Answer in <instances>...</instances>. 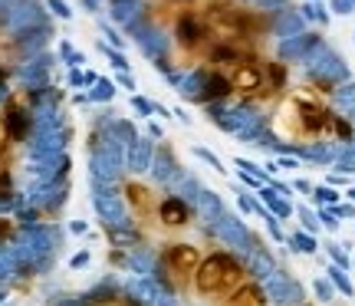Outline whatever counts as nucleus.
<instances>
[{
  "mask_svg": "<svg viewBox=\"0 0 355 306\" xmlns=\"http://www.w3.org/2000/svg\"><path fill=\"white\" fill-rule=\"evenodd\" d=\"M241 283H247V267H243L241 260L230 254V250H211L207 257H201L191 287L201 296H227Z\"/></svg>",
  "mask_w": 355,
  "mask_h": 306,
  "instance_id": "1",
  "label": "nucleus"
},
{
  "mask_svg": "<svg viewBox=\"0 0 355 306\" xmlns=\"http://www.w3.org/2000/svg\"><path fill=\"white\" fill-rule=\"evenodd\" d=\"M279 119L290 122V128H286L290 139H319V135H326L332 128V122H336V115H332L326 105H319V102H313V99H303V96H296V99L286 102Z\"/></svg>",
  "mask_w": 355,
  "mask_h": 306,
  "instance_id": "2",
  "label": "nucleus"
},
{
  "mask_svg": "<svg viewBox=\"0 0 355 306\" xmlns=\"http://www.w3.org/2000/svg\"><path fill=\"white\" fill-rule=\"evenodd\" d=\"M198 264H201V250L194 244H165L155 270H158V280L165 283L171 294H181L191 287Z\"/></svg>",
  "mask_w": 355,
  "mask_h": 306,
  "instance_id": "3",
  "label": "nucleus"
},
{
  "mask_svg": "<svg viewBox=\"0 0 355 306\" xmlns=\"http://www.w3.org/2000/svg\"><path fill=\"white\" fill-rule=\"evenodd\" d=\"M158 221L165 228H188L191 221H194V207L181 194H165L162 204H158Z\"/></svg>",
  "mask_w": 355,
  "mask_h": 306,
  "instance_id": "4",
  "label": "nucleus"
},
{
  "mask_svg": "<svg viewBox=\"0 0 355 306\" xmlns=\"http://www.w3.org/2000/svg\"><path fill=\"white\" fill-rule=\"evenodd\" d=\"M217 306H270V296H266V290L260 287V283L247 280V283H241L234 294L220 296V303Z\"/></svg>",
  "mask_w": 355,
  "mask_h": 306,
  "instance_id": "5",
  "label": "nucleus"
},
{
  "mask_svg": "<svg viewBox=\"0 0 355 306\" xmlns=\"http://www.w3.org/2000/svg\"><path fill=\"white\" fill-rule=\"evenodd\" d=\"M122 192H125V201L132 204V211L139 217H148L155 211V194L148 185H141V181H125Z\"/></svg>",
  "mask_w": 355,
  "mask_h": 306,
  "instance_id": "6",
  "label": "nucleus"
},
{
  "mask_svg": "<svg viewBox=\"0 0 355 306\" xmlns=\"http://www.w3.org/2000/svg\"><path fill=\"white\" fill-rule=\"evenodd\" d=\"M178 43L181 46H198V43H204V24L201 17H194V13H184L181 20H178Z\"/></svg>",
  "mask_w": 355,
  "mask_h": 306,
  "instance_id": "7",
  "label": "nucleus"
},
{
  "mask_svg": "<svg viewBox=\"0 0 355 306\" xmlns=\"http://www.w3.org/2000/svg\"><path fill=\"white\" fill-rule=\"evenodd\" d=\"M329 283L336 287V290H343L345 296H355L352 280H349V277H345V270H343V267H336V264L329 267Z\"/></svg>",
  "mask_w": 355,
  "mask_h": 306,
  "instance_id": "8",
  "label": "nucleus"
},
{
  "mask_svg": "<svg viewBox=\"0 0 355 306\" xmlns=\"http://www.w3.org/2000/svg\"><path fill=\"white\" fill-rule=\"evenodd\" d=\"M290 244L300 250V254H316V247H319L316 237H313V234H303V230H300V234H293Z\"/></svg>",
  "mask_w": 355,
  "mask_h": 306,
  "instance_id": "9",
  "label": "nucleus"
},
{
  "mask_svg": "<svg viewBox=\"0 0 355 306\" xmlns=\"http://www.w3.org/2000/svg\"><path fill=\"white\" fill-rule=\"evenodd\" d=\"M313 194H316V204H332V207H336V204H339V198H343V194L336 192L332 185H319V188H313Z\"/></svg>",
  "mask_w": 355,
  "mask_h": 306,
  "instance_id": "10",
  "label": "nucleus"
},
{
  "mask_svg": "<svg viewBox=\"0 0 355 306\" xmlns=\"http://www.w3.org/2000/svg\"><path fill=\"white\" fill-rule=\"evenodd\" d=\"M329 254H332V264H336V267L349 270V257H345V250H339V247L332 244V247H329Z\"/></svg>",
  "mask_w": 355,
  "mask_h": 306,
  "instance_id": "11",
  "label": "nucleus"
},
{
  "mask_svg": "<svg viewBox=\"0 0 355 306\" xmlns=\"http://www.w3.org/2000/svg\"><path fill=\"white\" fill-rule=\"evenodd\" d=\"M13 237V221L10 217H0V244H7Z\"/></svg>",
  "mask_w": 355,
  "mask_h": 306,
  "instance_id": "12",
  "label": "nucleus"
},
{
  "mask_svg": "<svg viewBox=\"0 0 355 306\" xmlns=\"http://www.w3.org/2000/svg\"><path fill=\"white\" fill-rule=\"evenodd\" d=\"M300 217H303V228L313 234V230H319V224H316V214L313 211H306V207H300Z\"/></svg>",
  "mask_w": 355,
  "mask_h": 306,
  "instance_id": "13",
  "label": "nucleus"
},
{
  "mask_svg": "<svg viewBox=\"0 0 355 306\" xmlns=\"http://www.w3.org/2000/svg\"><path fill=\"white\" fill-rule=\"evenodd\" d=\"M313 287H316V296H319V300H332V287L326 280H316Z\"/></svg>",
  "mask_w": 355,
  "mask_h": 306,
  "instance_id": "14",
  "label": "nucleus"
},
{
  "mask_svg": "<svg viewBox=\"0 0 355 306\" xmlns=\"http://www.w3.org/2000/svg\"><path fill=\"white\" fill-rule=\"evenodd\" d=\"M319 217L326 221V228H329V230L339 228V221H336V214H332V207H322V211H319Z\"/></svg>",
  "mask_w": 355,
  "mask_h": 306,
  "instance_id": "15",
  "label": "nucleus"
},
{
  "mask_svg": "<svg viewBox=\"0 0 355 306\" xmlns=\"http://www.w3.org/2000/svg\"><path fill=\"white\" fill-rule=\"evenodd\" d=\"M7 145H10V139H7V128H3V119H0V162H3V152H7Z\"/></svg>",
  "mask_w": 355,
  "mask_h": 306,
  "instance_id": "16",
  "label": "nucleus"
},
{
  "mask_svg": "<svg viewBox=\"0 0 355 306\" xmlns=\"http://www.w3.org/2000/svg\"><path fill=\"white\" fill-rule=\"evenodd\" d=\"M345 198H349V201H355V188H349V194H345Z\"/></svg>",
  "mask_w": 355,
  "mask_h": 306,
  "instance_id": "17",
  "label": "nucleus"
}]
</instances>
